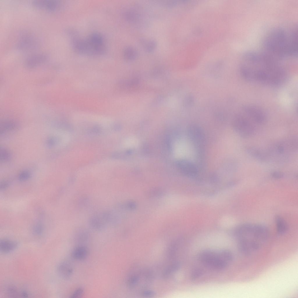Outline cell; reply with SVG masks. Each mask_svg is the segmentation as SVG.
Returning a JSON list of instances; mask_svg holds the SVG:
<instances>
[{"label": "cell", "mask_w": 298, "mask_h": 298, "mask_svg": "<svg viewBox=\"0 0 298 298\" xmlns=\"http://www.w3.org/2000/svg\"><path fill=\"white\" fill-rule=\"evenodd\" d=\"M84 293V290L81 288H78L75 290L70 296L72 298H77L81 297Z\"/></svg>", "instance_id": "obj_22"}, {"label": "cell", "mask_w": 298, "mask_h": 298, "mask_svg": "<svg viewBox=\"0 0 298 298\" xmlns=\"http://www.w3.org/2000/svg\"><path fill=\"white\" fill-rule=\"evenodd\" d=\"M245 80L269 86H276L283 80L285 71L275 59L264 52L249 51L242 56L240 66Z\"/></svg>", "instance_id": "obj_1"}, {"label": "cell", "mask_w": 298, "mask_h": 298, "mask_svg": "<svg viewBox=\"0 0 298 298\" xmlns=\"http://www.w3.org/2000/svg\"><path fill=\"white\" fill-rule=\"evenodd\" d=\"M32 4L37 9L51 12L58 11L61 6V1L57 0H34Z\"/></svg>", "instance_id": "obj_8"}, {"label": "cell", "mask_w": 298, "mask_h": 298, "mask_svg": "<svg viewBox=\"0 0 298 298\" xmlns=\"http://www.w3.org/2000/svg\"><path fill=\"white\" fill-rule=\"evenodd\" d=\"M18 243L16 241L8 239H3L0 241V251L3 253H10L16 249Z\"/></svg>", "instance_id": "obj_12"}, {"label": "cell", "mask_w": 298, "mask_h": 298, "mask_svg": "<svg viewBox=\"0 0 298 298\" xmlns=\"http://www.w3.org/2000/svg\"><path fill=\"white\" fill-rule=\"evenodd\" d=\"M199 258L204 265L216 269H223L229 263L222 256L220 251L216 252L209 250H204L199 254Z\"/></svg>", "instance_id": "obj_4"}, {"label": "cell", "mask_w": 298, "mask_h": 298, "mask_svg": "<svg viewBox=\"0 0 298 298\" xmlns=\"http://www.w3.org/2000/svg\"><path fill=\"white\" fill-rule=\"evenodd\" d=\"M17 124L11 120H7L3 122L1 125V133L2 134L7 131H12L17 127Z\"/></svg>", "instance_id": "obj_16"}, {"label": "cell", "mask_w": 298, "mask_h": 298, "mask_svg": "<svg viewBox=\"0 0 298 298\" xmlns=\"http://www.w3.org/2000/svg\"><path fill=\"white\" fill-rule=\"evenodd\" d=\"M6 291L7 295L11 297H17L20 296L21 294L18 293V290L17 287L13 285H8L6 288Z\"/></svg>", "instance_id": "obj_17"}, {"label": "cell", "mask_w": 298, "mask_h": 298, "mask_svg": "<svg viewBox=\"0 0 298 298\" xmlns=\"http://www.w3.org/2000/svg\"><path fill=\"white\" fill-rule=\"evenodd\" d=\"M0 160L3 162L9 161L11 158L10 152L6 150L2 149L0 151Z\"/></svg>", "instance_id": "obj_18"}, {"label": "cell", "mask_w": 298, "mask_h": 298, "mask_svg": "<svg viewBox=\"0 0 298 298\" xmlns=\"http://www.w3.org/2000/svg\"><path fill=\"white\" fill-rule=\"evenodd\" d=\"M153 292L151 291H146L144 292L143 295L144 296H150L153 295Z\"/></svg>", "instance_id": "obj_27"}, {"label": "cell", "mask_w": 298, "mask_h": 298, "mask_svg": "<svg viewBox=\"0 0 298 298\" xmlns=\"http://www.w3.org/2000/svg\"><path fill=\"white\" fill-rule=\"evenodd\" d=\"M242 110L247 116L257 123L262 124L266 120L267 116L265 111L259 106L245 104L242 106Z\"/></svg>", "instance_id": "obj_6"}, {"label": "cell", "mask_w": 298, "mask_h": 298, "mask_svg": "<svg viewBox=\"0 0 298 298\" xmlns=\"http://www.w3.org/2000/svg\"><path fill=\"white\" fill-rule=\"evenodd\" d=\"M44 227L42 224L41 223H38L34 226L33 232L34 234L36 235H41L43 231Z\"/></svg>", "instance_id": "obj_19"}, {"label": "cell", "mask_w": 298, "mask_h": 298, "mask_svg": "<svg viewBox=\"0 0 298 298\" xmlns=\"http://www.w3.org/2000/svg\"><path fill=\"white\" fill-rule=\"evenodd\" d=\"M8 183L7 181L5 180L2 181L0 184V189L1 190L5 189L8 187Z\"/></svg>", "instance_id": "obj_26"}, {"label": "cell", "mask_w": 298, "mask_h": 298, "mask_svg": "<svg viewBox=\"0 0 298 298\" xmlns=\"http://www.w3.org/2000/svg\"><path fill=\"white\" fill-rule=\"evenodd\" d=\"M39 43L32 34L25 32L22 33L16 44V48L21 51L35 50L38 48Z\"/></svg>", "instance_id": "obj_7"}, {"label": "cell", "mask_w": 298, "mask_h": 298, "mask_svg": "<svg viewBox=\"0 0 298 298\" xmlns=\"http://www.w3.org/2000/svg\"><path fill=\"white\" fill-rule=\"evenodd\" d=\"M269 234V230L266 226L254 223L242 224L237 227L235 232L239 250L247 255L260 250L267 242Z\"/></svg>", "instance_id": "obj_3"}, {"label": "cell", "mask_w": 298, "mask_h": 298, "mask_svg": "<svg viewBox=\"0 0 298 298\" xmlns=\"http://www.w3.org/2000/svg\"><path fill=\"white\" fill-rule=\"evenodd\" d=\"M247 152L257 160L266 162L271 159L267 149H263L254 147H250L246 149Z\"/></svg>", "instance_id": "obj_9"}, {"label": "cell", "mask_w": 298, "mask_h": 298, "mask_svg": "<svg viewBox=\"0 0 298 298\" xmlns=\"http://www.w3.org/2000/svg\"><path fill=\"white\" fill-rule=\"evenodd\" d=\"M88 254L87 248L83 245H79L75 247L73 250L72 256L74 259L79 260H83L86 259Z\"/></svg>", "instance_id": "obj_13"}, {"label": "cell", "mask_w": 298, "mask_h": 298, "mask_svg": "<svg viewBox=\"0 0 298 298\" xmlns=\"http://www.w3.org/2000/svg\"><path fill=\"white\" fill-rule=\"evenodd\" d=\"M202 271L200 269H197L193 271L191 275V279L194 280L200 277L202 274Z\"/></svg>", "instance_id": "obj_23"}, {"label": "cell", "mask_w": 298, "mask_h": 298, "mask_svg": "<svg viewBox=\"0 0 298 298\" xmlns=\"http://www.w3.org/2000/svg\"><path fill=\"white\" fill-rule=\"evenodd\" d=\"M56 140L54 137H50L48 138L46 140V143L49 147L54 146L56 144Z\"/></svg>", "instance_id": "obj_24"}, {"label": "cell", "mask_w": 298, "mask_h": 298, "mask_svg": "<svg viewBox=\"0 0 298 298\" xmlns=\"http://www.w3.org/2000/svg\"><path fill=\"white\" fill-rule=\"evenodd\" d=\"M271 177L275 179H280L283 176V174L282 173L279 171H274L271 174Z\"/></svg>", "instance_id": "obj_25"}, {"label": "cell", "mask_w": 298, "mask_h": 298, "mask_svg": "<svg viewBox=\"0 0 298 298\" xmlns=\"http://www.w3.org/2000/svg\"><path fill=\"white\" fill-rule=\"evenodd\" d=\"M265 53L278 61L297 56V28L278 27L270 31L264 38L263 44Z\"/></svg>", "instance_id": "obj_2"}, {"label": "cell", "mask_w": 298, "mask_h": 298, "mask_svg": "<svg viewBox=\"0 0 298 298\" xmlns=\"http://www.w3.org/2000/svg\"><path fill=\"white\" fill-rule=\"evenodd\" d=\"M48 58V56L46 54H35L28 56L25 59L24 63L28 67H34L45 62Z\"/></svg>", "instance_id": "obj_10"}, {"label": "cell", "mask_w": 298, "mask_h": 298, "mask_svg": "<svg viewBox=\"0 0 298 298\" xmlns=\"http://www.w3.org/2000/svg\"><path fill=\"white\" fill-rule=\"evenodd\" d=\"M276 229L278 233L283 234L285 233L288 229V225L285 221L281 216L276 215L275 217Z\"/></svg>", "instance_id": "obj_14"}, {"label": "cell", "mask_w": 298, "mask_h": 298, "mask_svg": "<svg viewBox=\"0 0 298 298\" xmlns=\"http://www.w3.org/2000/svg\"><path fill=\"white\" fill-rule=\"evenodd\" d=\"M59 276L64 279H69L72 276L73 269L72 265L68 262L63 261L60 263L57 268Z\"/></svg>", "instance_id": "obj_11"}, {"label": "cell", "mask_w": 298, "mask_h": 298, "mask_svg": "<svg viewBox=\"0 0 298 298\" xmlns=\"http://www.w3.org/2000/svg\"><path fill=\"white\" fill-rule=\"evenodd\" d=\"M235 130L241 137L244 139L251 137L254 132V128L249 120L242 115H238L233 123Z\"/></svg>", "instance_id": "obj_5"}, {"label": "cell", "mask_w": 298, "mask_h": 298, "mask_svg": "<svg viewBox=\"0 0 298 298\" xmlns=\"http://www.w3.org/2000/svg\"><path fill=\"white\" fill-rule=\"evenodd\" d=\"M180 166L182 171L187 175H193L196 173L197 170L195 166L188 161H182Z\"/></svg>", "instance_id": "obj_15"}, {"label": "cell", "mask_w": 298, "mask_h": 298, "mask_svg": "<svg viewBox=\"0 0 298 298\" xmlns=\"http://www.w3.org/2000/svg\"><path fill=\"white\" fill-rule=\"evenodd\" d=\"M179 268V265L178 263H174L171 265L165 271L164 276H168L173 272L176 271Z\"/></svg>", "instance_id": "obj_20"}, {"label": "cell", "mask_w": 298, "mask_h": 298, "mask_svg": "<svg viewBox=\"0 0 298 298\" xmlns=\"http://www.w3.org/2000/svg\"><path fill=\"white\" fill-rule=\"evenodd\" d=\"M31 176L30 172L26 170L22 171L19 175L18 180L21 181H25L28 179Z\"/></svg>", "instance_id": "obj_21"}]
</instances>
